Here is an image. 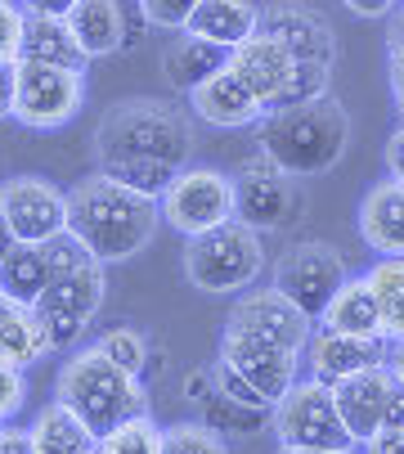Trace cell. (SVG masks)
Instances as JSON below:
<instances>
[{
    "mask_svg": "<svg viewBox=\"0 0 404 454\" xmlns=\"http://www.w3.org/2000/svg\"><path fill=\"white\" fill-rule=\"evenodd\" d=\"M221 360L234 364L256 387L265 405H279L297 382V351L269 342V338H256V333H243V329H225Z\"/></svg>",
    "mask_w": 404,
    "mask_h": 454,
    "instance_id": "obj_13",
    "label": "cell"
},
{
    "mask_svg": "<svg viewBox=\"0 0 404 454\" xmlns=\"http://www.w3.org/2000/svg\"><path fill=\"white\" fill-rule=\"evenodd\" d=\"M395 117H400V131H404V86H395Z\"/></svg>",
    "mask_w": 404,
    "mask_h": 454,
    "instance_id": "obj_51",
    "label": "cell"
},
{
    "mask_svg": "<svg viewBox=\"0 0 404 454\" xmlns=\"http://www.w3.org/2000/svg\"><path fill=\"white\" fill-rule=\"evenodd\" d=\"M364 454H404V427H377L364 441Z\"/></svg>",
    "mask_w": 404,
    "mask_h": 454,
    "instance_id": "obj_42",
    "label": "cell"
},
{
    "mask_svg": "<svg viewBox=\"0 0 404 454\" xmlns=\"http://www.w3.org/2000/svg\"><path fill=\"white\" fill-rule=\"evenodd\" d=\"M269 414H275V405H243V401H229L221 392H212L207 401L198 405V423L212 427L216 436H256L260 427H269Z\"/></svg>",
    "mask_w": 404,
    "mask_h": 454,
    "instance_id": "obj_29",
    "label": "cell"
},
{
    "mask_svg": "<svg viewBox=\"0 0 404 454\" xmlns=\"http://www.w3.org/2000/svg\"><path fill=\"white\" fill-rule=\"evenodd\" d=\"M54 401H63L99 441L117 432L126 419L149 414V392L140 387V378L108 360L99 347H82L67 356V364L58 369Z\"/></svg>",
    "mask_w": 404,
    "mask_h": 454,
    "instance_id": "obj_5",
    "label": "cell"
},
{
    "mask_svg": "<svg viewBox=\"0 0 404 454\" xmlns=\"http://www.w3.org/2000/svg\"><path fill=\"white\" fill-rule=\"evenodd\" d=\"M162 454H229V445L202 423H175L162 427Z\"/></svg>",
    "mask_w": 404,
    "mask_h": 454,
    "instance_id": "obj_33",
    "label": "cell"
},
{
    "mask_svg": "<svg viewBox=\"0 0 404 454\" xmlns=\"http://www.w3.org/2000/svg\"><path fill=\"white\" fill-rule=\"evenodd\" d=\"M234 180V221L252 225L256 234H275L301 212V189L297 176H288L275 158H265L260 149L238 162Z\"/></svg>",
    "mask_w": 404,
    "mask_h": 454,
    "instance_id": "obj_8",
    "label": "cell"
},
{
    "mask_svg": "<svg viewBox=\"0 0 404 454\" xmlns=\"http://www.w3.org/2000/svg\"><path fill=\"white\" fill-rule=\"evenodd\" d=\"M391 369H369V373H355V378H342L332 382V396H337V410H342L351 436L364 445L377 427H382V405H386V392H391Z\"/></svg>",
    "mask_w": 404,
    "mask_h": 454,
    "instance_id": "obj_19",
    "label": "cell"
},
{
    "mask_svg": "<svg viewBox=\"0 0 404 454\" xmlns=\"http://www.w3.org/2000/svg\"><path fill=\"white\" fill-rule=\"evenodd\" d=\"M212 392H216V373H212V369H189V378H184V401L198 410Z\"/></svg>",
    "mask_w": 404,
    "mask_h": 454,
    "instance_id": "obj_40",
    "label": "cell"
},
{
    "mask_svg": "<svg viewBox=\"0 0 404 454\" xmlns=\"http://www.w3.org/2000/svg\"><path fill=\"white\" fill-rule=\"evenodd\" d=\"M269 427H275L279 445L288 450H355L360 441L351 436L342 410H337L332 387L319 378H297L292 392L275 405L269 414Z\"/></svg>",
    "mask_w": 404,
    "mask_h": 454,
    "instance_id": "obj_7",
    "label": "cell"
},
{
    "mask_svg": "<svg viewBox=\"0 0 404 454\" xmlns=\"http://www.w3.org/2000/svg\"><path fill=\"white\" fill-rule=\"evenodd\" d=\"M260 234L243 221H225L184 239V275L198 293H243L260 279Z\"/></svg>",
    "mask_w": 404,
    "mask_h": 454,
    "instance_id": "obj_6",
    "label": "cell"
},
{
    "mask_svg": "<svg viewBox=\"0 0 404 454\" xmlns=\"http://www.w3.org/2000/svg\"><path fill=\"white\" fill-rule=\"evenodd\" d=\"M0 216L14 243H54L67 234V193H58L45 176H14L0 184Z\"/></svg>",
    "mask_w": 404,
    "mask_h": 454,
    "instance_id": "obj_12",
    "label": "cell"
},
{
    "mask_svg": "<svg viewBox=\"0 0 404 454\" xmlns=\"http://www.w3.org/2000/svg\"><path fill=\"white\" fill-rule=\"evenodd\" d=\"M395 5H404V0H395Z\"/></svg>",
    "mask_w": 404,
    "mask_h": 454,
    "instance_id": "obj_53",
    "label": "cell"
},
{
    "mask_svg": "<svg viewBox=\"0 0 404 454\" xmlns=\"http://www.w3.org/2000/svg\"><path fill=\"white\" fill-rule=\"evenodd\" d=\"M229 54L234 50H225V45H212V41H202L193 32H180L162 54V77L171 82V90L189 95L207 77H216L221 68H229Z\"/></svg>",
    "mask_w": 404,
    "mask_h": 454,
    "instance_id": "obj_21",
    "label": "cell"
},
{
    "mask_svg": "<svg viewBox=\"0 0 404 454\" xmlns=\"http://www.w3.org/2000/svg\"><path fill=\"white\" fill-rule=\"evenodd\" d=\"M323 329L337 333H355V338H386L382 333V310H377V293L369 279H346L337 288V297L323 310Z\"/></svg>",
    "mask_w": 404,
    "mask_h": 454,
    "instance_id": "obj_26",
    "label": "cell"
},
{
    "mask_svg": "<svg viewBox=\"0 0 404 454\" xmlns=\"http://www.w3.org/2000/svg\"><path fill=\"white\" fill-rule=\"evenodd\" d=\"M386 171H391V180L404 184V131H400V126H395L391 140H386Z\"/></svg>",
    "mask_w": 404,
    "mask_h": 454,
    "instance_id": "obj_44",
    "label": "cell"
},
{
    "mask_svg": "<svg viewBox=\"0 0 404 454\" xmlns=\"http://www.w3.org/2000/svg\"><path fill=\"white\" fill-rule=\"evenodd\" d=\"M328 77H332V68H323V63H297V73H292V82L284 86V95L275 99V108H292V104L323 99V95H328Z\"/></svg>",
    "mask_w": 404,
    "mask_h": 454,
    "instance_id": "obj_34",
    "label": "cell"
},
{
    "mask_svg": "<svg viewBox=\"0 0 404 454\" xmlns=\"http://www.w3.org/2000/svg\"><path fill=\"white\" fill-rule=\"evenodd\" d=\"M386 63H391V90L404 86V5L391 10L386 23Z\"/></svg>",
    "mask_w": 404,
    "mask_h": 454,
    "instance_id": "obj_38",
    "label": "cell"
},
{
    "mask_svg": "<svg viewBox=\"0 0 404 454\" xmlns=\"http://www.w3.org/2000/svg\"><path fill=\"white\" fill-rule=\"evenodd\" d=\"M229 68L252 86V95L260 99V108H275V99L284 95V86H288L292 73H297V59H292L275 36L256 32L252 41H243V45L229 54Z\"/></svg>",
    "mask_w": 404,
    "mask_h": 454,
    "instance_id": "obj_17",
    "label": "cell"
},
{
    "mask_svg": "<svg viewBox=\"0 0 404 454\" xmlns=\"http://www.w3.org/2000/svg\"><path fill=\"white\" fill-rule=\"evenodd\" d=\"M108 360H117L126 373H135L140 378L144 369H149V342H144V333H135V329H126V324H117V329H108L99 342H95Z\"/></svg>",
    "mask_w": 404,
    "mask_h": 454,
    "instance_id": "obj_32",
    "label": "cell"
},
{
    "mask_svg": "<svg viewBox=\"0 0 404 454\" xmlns=\"http://www.w3.org/2000/svg\"><path fill=\"white\" fill-rule=\"evenodd\" d=\"M225 329H243V333H256V338H269L288 351H306L310 333H315V319L292 306L279 288H260V293H243L234 306H229V319Z\"/></svg>",
    "mask_w": 404,
    "mask_h": 454,
    "instance_id": "obj_14",
    "label": "cell"
},
{
    "mask_svg": "<svg viewBox=\"0 0 404 454\" xmlns=\"http://www.w3.org/2000/svg\"><path fill=\"white\" fill-rule=\"evenodd\" d=\"M184 32L212 41V45H225V50H238L243 41L260 32V10L252 0H202Z\"/></svg>",
    "mask_w": 404,
    "mask_h": 454,
    "instance_id": "obj_23",
    "label": "cell"
},
{
    "mask_svg": "<svg viewBox=\"0 0 404 454\" xmlns=\"http://www.w3.org/2000/svg\"><path fill=\"white\" fill-rule=\"evenodd\" d=\"M158 207H162V221L171 230H180L184 239L202 234V230H216V225L234 221V180L225 171H212V167H184L167 184Z\"/></svg>",
    "mask_w": 404,
    "mask_h": 454,
    "instance_id": "obj_11",
    "label": "cell"
},
{
    "mask_svg": "<svg viewBox=\"0 0 404 454\" xmlns=\"http://www.w3.org/2000/svg\"><path fill=\"white\" fill-rule=\"evenodd\" d=\"M279 454H355V450H288V445H279Z\"/></svg>",
    "mask_w": 404,
    "mask_h": 454,
    "instance_id": "obj_50",
    "label": "cell"
},
{
    "mask_svg": "<svg viewBox=\"0 0 404 454\" xmlns=\"http://www.w3.org/2000/svg\"><path fill=\"white\" fill-rule=\"evenodd\" d=\"M346 279H351V275H346V256L337 252L332 243H319V239L292 243V247L279 256V266H275V288H279L292 306H301L315 324L323 319L328 301L337 297V288H342Z\"/></svg>",
    "mask_w": 404,
    "mask_h": 454,
    "instance_id": "obj_10",
    "label": "cell"
},
{
    "mask_svg": "<svg viewBox=\"0 0 404 454\" xmlns=\"http://www.w3.org/2000/svg\"><path fill=\"white\" fill-rule=\"evenodd\" d=\"M346 145H351V117L332 95L292 108H265L256 121V149L297 180L337 167Z\"/></svg>",
    "mask_w": 404,
    "mask_h": 454,
    "instance_id": "obj_3",
    "label": "cell"
},
{
    "mask_svg": "<svg viewBox=\"0 0 404 454\" xmlns=\"http://www.w3.org/2000/svg\"><path fill=\"white\" fill-rule=\"evenodd\" d=\"M67 27H73L77 45L90 59L117 54L126 45V14H121L117 0H77V5L67 10Z\"/></svg>",
    "mask_w": 404,
    "mask_h": 454,
    "instance_id": "obj_25",
    "label": "cell"
},
{
    "mask_svg": "<svg viewBox=\"0 0 404 454\" xmlns=\"http://www.w3.org/2000/svg\"><path fill=\"white\" fill-rule=\"evenodd\" d=\"M377 293L382 310V333L386 342H404V256H382V262L364 275Z\"/></svg>",
    "mask_w": 404,
    "mask_h": 454,
    "instance_id": "obj_30",
    "label": "cell"
},
{
    "mask_svg": "<svg viewBox=\"0 0 404 454\" xmlns=\"http://www.w3.org/2000/svg\"><path fill=\"white\" fill-rule=\"evenodd\" d=\"M382 427H404V387H400V382H391V392H386Z\"/></svg>",
    "mask_w": 404,
    "mask_h": 454,
    "instance_id": "obj_43",
    "label": "cell"
},
{
    "mask_svg": "<svg viewBox=\"0 0 404 454\" xmlns=\"http://www.w3.org/2000/svg\"><path fill=\"white\" fill-rule=\"evenodd\" d=\"M158 225H162L158 199H149V193L130 189L104 171L67 189V234L90 256H99L104 266L140 256L153 243Z\"/></svg>",
    "mask_w": 404,
    "mask_h": 454,
    "instance_id": "obj_2",
    "label": "cell"
},
{
    "mask_svg": "<svg viewBox=\"0 0 404 454\" xmlns=\"http://www.w3.org/2000/svg\"><path fill=\"white\" fill-rule=\"evenodd\" d=\"M212 373H216V392H221V396L243 401V405H265V401H260V392H256V387H252V382H247L234 364L216 360V364H212Z\"/></svg>",
    "mask_w": 404,
    "mask_h": 454,
    "instance_id": "obj_37",
    "label": "cell"
},
{
    "mask_svg": "<svg viewBox=\"0 0 404 454\" xmlns=\"http://www.w3.org/2000/svg\"><path fill=\"white\" fill-rule=\"evenodd\" d=\"M14 86H19V59H0V117H14Z\"/></svg>",
    "mask_w": 404,
    "mask_h": 454,
    "instance_id": "obj_41",
    "label": "cell"
},
{
    "mask_svg": "<svg viewBox=\"0 0 404 454\" xmlns=\"http://www.w3.org/2000/svg\"><path fill=\"white\" fill-rule=\"evenodd\" d=\"M90 454H108V450H104V441H99V445H95V450H90Z\"/></svg>",
    "mask_w": 404,
    "mask_h": 454,
    "instance_id": "obj_52",
    "label": "cell"
},
{
    "mask_svg": "<svg viewBox=\"0 0 404 454\" xmlns=\"http://www.w3.org/2000/svg\"><path fill=\"white\" fill-rule=\"evenodd\" d=\"M10 247H14V234H10L5 216H0V262H5V256H10Z\"/></svg>",
    "mask_w": 404,
    "mask_h": 454,
    "instance_id": "obj_49",
    "label": "cell"
},
{
    "mask_svg": "<svg viewBox=\"0 0 404 454\" xmlns=\"http://www.w3.org/2000/svg\"><path fill=\"white\" fill-rule=\"evenodd\" d=\"M104 450L108 454H162V427L153 423V414H135L117 432L104 436Z\"/></svg>",
    "mask_w": 404,
    "mask_h": 454,
    "instance_id": "obj_31",
    "label": "cell"
},
{
    "mask_svg": "<svg viewBox=\"0 0 404 454\" xmlns=\"http://www.w3.org/2000/svg\"><path fill=\"white\" fill-rule=\"evenodd\" d=\"M50 351L54 347H50V333H45V324L36 319V310L23 306V301L0 297V364L27 369V364L45 360Z\"/></svg>",
    "mask_w": 404,
    "mask_h": 454,
    "instance_id": "obj_24",
    "label": "cell"
},
{
    "mask_svg": "<svg viewBox=\"0 0 404 454\" xmlns=\"http://www.w3.org/2000/svg\"><path fill=\"white\" fill-rule=\"evenodd\" d=\"M386 351H391L386 338H355V333H337V329H315L306 342V364H310V378L332 387L342 378L382 369Z\"/></svg>",
    "mask_w": 404,
    "mask_h": 454,
    "instance_id": "obj_16",
    "label": "cell"
},
{
    "mask_svg": "<svg viewBox=\"0 0 404 454\" xmlns=\"http://www.w3.org/2000/svg\"><path fill=\"white\" fill-rule=\"evenodd\" d=\"M27 436H32V454H90L99 445V436L63 401H50L27 427Z\"/></svg>",
    "mask_w": 404,
    "mask_h": 454,
    "instance_id": "obj_27",
    "label": "cell"
},
{
    "mask_svg": "<svg viewBox=\"0 0 404 454\" xmlns=\"http://www.w3.org/2000/svg\"><path fill=\"white\" fill-rule=\"evenodd\" d=\"M50 247V284L45 293L36 297V319L45 324L50 333V347L54 351H77L82 347V333L95 324V315L104 310V262L90 256L73 234H63Z\"/></svg>",
    "mask_w": 404,
    "mask_h": 454,
    "instance_id": "obj_4",
    "label": "cell"
},
{
    "mask_svg": "<svg viewBox=\"0 0 404 454\" xmlns=\"http://www.w3.org/2000/svg\"><path fill=\"white\" fill-rule=\"evenodd\" d=\"M342 5L351 14H360V19H386L395 10V0H342Z\"/></svg>",
    "mask_w": 404,
    "mask_h": 454,
    "instance_id": "obj_45",
    "label": "cell"
},
{
    "mask_svg": "<svg viewBox=\"0 0 404 454\" xmlns=\"http://www.w3.org/2000/svg\"><path fill=\"white\" fill-rule=\"evenodd\" d=\"M189 153H193L189 113L153 95L117 99L95 131L99 171L149 193V199H162L167 184L189 167Z\"/></svg>",
    "mask_w": 404,
    "mask_h": 454,
    "instance_id": "obj_1",
    "label": "cell"
},
{
    "mask_svg": "<svg viewBox=\"0 0 404 454\" xmlns=\"http://www.w3.org/2000/svg\"><path fill=\"white\" fill-rule=\"evenodd\" d=\"M144 14V23H158V27H171V32H184L193 10L202 5V0H135Z\"/></svg>",
    "mask_w": 404,
    "mask_h": 454,
    "instance_id": "obj_35",
    "label": "cell"
},
{
    "mask_svg": "<svg viewBox=\"0 0 404 454\" xmlns=\"http://www.w3.org/2000/svg\"><path fill=\"white\" fill-rule=\"evenodd\" d=\"M360 234L382 256H404V184L382 180L360 203Z\"/></svg>",
    "mask_w": 404,
    "mask_h": 454,
    "instance_id": "obj_20",
    "label": "cell"
},
{
    "mask_svg": "<svg viewBox=\"0 0 404 454\" xmlns=\"http://www.w3.org/2000/svg\"><path fill=\"white\" fill-rule=\"evenodd\" d=\"M27 401V378L14 364H0V423H10Z\"/></svg>",
    "mask_w": 404,
    "mask_h": 454,
    "instance_id": "obj_36",
    "label": "cell"
},
{
    "mask_svg": "<svg viewBox=\"0 0 404 454\" xmlns=\"http://www.w3.org/2000/svg\"><path fill=\"white\" fill-rule=\"evenodd\" d=\"M50 270H54L50 266V247H41V243H14L10 256L0 262V297L36 306V297L50 284Z\"/></svg>",
    "mask_w": 404,
    "mask_h": 454,
    "instance_id": "obj_28",
    "label": "cell"
},
{
    "mask_svg": "<svg viewBox=\"0 0 404 454\" xmlns=\"http://www.w3.org/2000/svg\"><path fill=\"white\" fill-rule=\"evenodd\" d=\"M82 99H86V73L19 59L14 121L32 126V131H58V126H67L82 113Z\"/></svg>",
    "mask_w": 404,
    "mask_h": 454,
    "instance_id": "obj_9",
    "label": "cell"
},
{
    "mask_svg": "<svg viewBox=\"0 0 404 454\" xmlns=\"http://www.w3.org/2000/svg\"><path fill=\"white\" fill-rule=\"evenodd\" d=\"M189 108L212 121V126H225V131H238V126H256L260 121V99L252 95V86L234 73V68H221L216 77H207L198 90H189Z\"/></svg>",
    "mask_w": 404,
    "mask_h": 454,
    "instance_id": "obj_18",
    "label": "cell"
},
{
    "mask_svg": "<svg viewBox=\"0 0 404 454\" xmlns=\"http://www.w3.org/2000/svg\"><path fill=\"white\" fill-rule=\"evenodd\" d=\"M19 59H27V63H58V68H77V73H86V63H90V54L77 45L73 27H67V19L27 14V10H23Z\"/></svg>",
    "mask_w": 404,
    "mask_h": 454,
    "instance_id": "obj_22",
    "label": "cell"
},
{
    "mask_svg": "<svg viewBox=\"0 0 404 454\" xmlns=\"http://www.w3.org/2000/svg\"><path fill=\"white\" fill-rule=\"evenodd\" d=\"M19 41H23V5L0 0V59H19Z\"/></svg>",
    "mask_w": 404,
    "mask_h": 454,
    "instance_id": "obj_39",
    "label": "cell"
},
{
    "mask_svg": "<svg viewBox=\"0 0 404 454\" xmlns=\"http://www.w3.org/2000/svg\"><path fill=\"white\" fill-rule=\"evenodd\" d=\"M386 369H391V378L404 387V342H391V351H386Z\"/></svg>",
    "mask_w": 404,
    "mask_h": 454,
    "instance_id": "obj_48",
    "label": "cell"
},
{
    "mask_svg": "<svg viewBox=\"0 0 404 454\" xmlns=\"http://www.w3.org/2000/svg\"><path fill=\"white\" fill-rule=\"evenodd\" d=\"M27 14H50V19H67V10L77 5V0H19Z\"/></svg>",
    "mask_w": 404,
    "mask_h": 454,
    "instance_id": "obj_47",
    "label": "cell"
},
{
    "mask_svg": "<svg viewBox=\"0 0 404 454\" xmlns=\"http://www.w3.org/2000/svg\"><path fill=\"white\" fill-rule=\"evenodd\" d=\"M0 454H32V436L23 427H0Z\"/></svg>",
    "mask_w": 404,
    "mask_h": 454,
    "instance_id": "obj_46",
    "label": "cell"
},
{
    "mask_svg": "<svg viewBox=\"0 0 404 454\" xmlns=\"http://www.w3.org/2000/svg\"><path fill=\"white\" fill-rule=\"evenodd\" d=\"M260 32L275 36L297 63H323V68L337 63V36H332V27L310 5L279 0V5L260 10Z\"/></svg>",
    "mask_w": 404,
    "mask_h": 454,
    "instance_id": "obj_15",
    "label": "cell"
}]
</instances>
